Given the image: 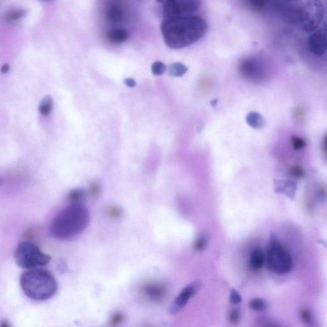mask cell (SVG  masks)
Returning a JSON list of instances; mask_svg holds the SVG:
<instances>
[{
    "mask_svg": "<svg viewBox=\"0 0 327 327\" xmlns=\"http://www.w3.org/2000/svg\"><path fill=\"white\" fill-rule=\"evenodd\" d=\"M25 15L26 11L23 9H11L7 12L5 19L9 23H15L22 20Z\"/></svg>",
    "mask_w": 327,
    "mask_h": 327,
    "instance_id": "ac0fdd59",
    "label": "cell"
},
{
    "mask_svg": "<svg viewBox=\"0 0 327 327\" xmlns=\"http://www.w3.org/2000/svg\"><path fill=\"white\" fill-rule=\"evenodd\" d=\"M248 6L255 11H262L266 8L270 0H245Z\"/></svg>",
    "mask_w": 327,
    "mask_h": 327,
    "instance_id": "44dd1931",
    "label": "cell"
},
{
    "mask_svg": "<svg viewBox=\"0 0 327 327\" xmlns=\"http://www.w3.org/2000/svg\"><path fill=\"white\" fill-rule=\"evenodd\" d=\"M230 301L232 304H238V303H241L242 301V298L241 295L238 293V291L235 289H231L230 295Z\"/></svg>",
    "mask_w": 327,
    "mask_h": 327,
    "instance_id": "83f0119b",
    "label": "cell"
},
{
    "mask_svg": "<svg viewBox=\"0 0 327 327\" xmlns=\"http://www.w3.org/2000/svg\"><path fill=\"white\" fill-rule=\"evenodd\" d=\"M123 318V316L121 313H116V314H114L113 316H112L111 320V323L113 324L120 323V322L122 321Z\"/></svg>",
    "mask_w": 327,
    "mask_h": 327,
    "instance_id": "1f68e13d",
    "label": "cell"
},
{
    "mask_svg": "<svg viewBox=\"0 0 327 327\" xmlns=\"http://www.w3.org/2000/svg\"><path fill=\"white\" fill-rule=\"evenodd\" d=\"M9 69H10V67H9V65L8 64H4V65H2V67H1V69H0V71H1L2 73L6 74L8 73V72H9Z\"/></svg>",
    "mask_w": 327,
    "mask_h": 327,
    "instance_id": "836d02e7",
    "label": "cell"
},
{
    "mask_svg": "<svg viewBox=\"0 0 327 327\" xmlns=\"http://www.w3.org/2000/svg\"><path fill=\"white\" fill-rule=\"evenodd\" d=\"M275 192L286 195L290 199L295 198L296 185L295 182L285 180H276L274 182Z\"/></svg>",
    "mask_w": 327,
    "mask_h": 327,
    "instance_id": "8fae6325",
    "label": "cell"
},
{
    "mask_svg": "<svg viewBox=\"0 0 327 327\" xmlns=\"http://www.w3.org/2000/svg\"><path fill=\"white\" fill-rule=\"evenodd\" d=\"M53 106V100L51 96H46L42 100L41 104L39 106L40 113L43 116H48L50 115L52 111Z\"/></svg>",
    "mask_w": 327,
    "mask_h": 327,
    "instance_id": "d6986e66",
    "label": "cell"
},
{
    "mask_svg": "<svg viewBox=\"0 0 327 327\" xmlns=\"http://www.w3.org/2000/svg\"><path fill=\"white\" fill-rule=\"evenodd\" d=\"M238 69L240 75L247 80H260L265 78L267 64L260 56H249L240 61Z\"/></svg>",
    "mask_w": 327,
    "mask_h": 327,
    "instance_id": "52a82bcc",
    "label": "cell"
},
{
    "mask_svg": "<svg viewBox=\"0 0 327 327\" xmlns=\"http://www.w3.org/2000/svg\"><path fill=\"white\" fill-rule=\"evenodd\" d=\"M246 122L250 127L254 129H260L265 125V119L261 114L257 112H251L246 116Z\"/></svg>",
    "mask_w": 327,
    "mask_h": 327,
    "instance_id": "2e32d148",
    "label": "cell"
},
{
    "mask_svg": "<svg viewBox=\"0 0 327 327\" xmlns=\"http://www.w3.org/2000/svg\"><path fill=\"white\" fill-rule=\"evenodd\" d=\"M100 191V186L97 182H93L90 186V193L93 196H96L99 195Z\"/></svg>",
    "mask_w": 327,
    "mask_h": 327,
    "instance_id": "4dcf8cb0",
    "label": "cell"
},
{
    "mask_svg": "<svg viewBox=\"0 0 327 327\" xmlns=\"http://www.w3.org/2000/svg\"><path fill=\"white\" fill-rule=\"evenodd\" d=\"M240 318V313L237 309L231 310L228 315V320L231 324L237 323Z\"/></svg>",
    "mask_w": 327,
    "mask_h": 327,
    "instance_id": "f1b7e54d",
    "label": "cell"
},
{
    "mask_svg": "<svg viewBox=\"0 0 327 327\" xmlns=\"http://www.w3.org/2000/svg\"><path fill=\"white\" fill-rule=\"evenodd\" d=\"M202 283L200 281H195L191 282L181 291L179 295L177 296L174 302L170 306V314H175L185 307L188 301L193 297L200 290Z\"/></svg>",
    "mask_w": 327,
    "mask_h": 327,
    "instance_id": "30bf717a",
    "label": "cell"
},
{
    "mask_svg": "<svg viewBox=\"0 0 327 327\" xmlns=\"http://www.w3.org/2000/svg\"><path fill=\"white\" fill-rule=\"evenodd\" d=\"M308 48L310 53L316 57H322L325 54L327 48L326 27L324 23L308 39Z\"/></svg>",
    "mask_w": 327,
    "mask_h": 327,
    "instance_id": "9c48e42d",
    "label": "cell"
},
{
    "mask_svg": "<svg viewBox=\"0 0 327 327\" xmlns=\"http://www.w3.org/2000/svg\"><path fill=\"white\" fill-rule=\"evenodd\" d=\"M207 29L203 18L193 15L166 18L160 25L166 45L174 50L196 43L205 36Z\"/></svg>",
    "mask_w": 327,
    "mask_h": 327,
    "instance_id": "6da1fadb",
    "label": "cell"
},
{
    "mask_svg": "<svg viewBox=\"0 0 327 327\" xmlns=\"http://www.w3.org/2000/svg\"><path fill=\"white\" fill-rule=\"evenodd\" d=\"M51 256L43 253L34 243L25 241L21 242L16 247L15 260L19 267L32 269L48 265Z\"/></svg>",
    "mask_w": 327,
    "mask_h": 327,
    "instance_id": "277c9868",
    "label": "cell"
},
{
    "mask_svg": "<svg viewBox=\"0 0 327 327\" xmlns=\"http://www.w3.org/2000/svg\"><path fill=\"white\" fill-rule=\"evenodd\" d=\"M265 254L260 248H256L253 250L251 254V265L254 269H260L263 267L265 263Z\"/></svg>",
    "mask_w": 327,
    "mask_h": 327,
    "instance_id": "9a60e30c",
    "label": "cell"
},
{
    "mask_svg": "<svg viewBox=\"0 0 327 327\" xmlns=\"http://www.w3.org/2000/svg\"><path fill=\"white\" fill-rule=\"evenodd\" d=\"M188 68L182 63H174L168 67V73L173 77H182L187 73Z\"/></svg>",
    "mask_w": 327,
    "mask_h": 327,
    "instance_id": "e0dca14e",
    "label": "cell"
},
{
    "mask_svg": "<svg viewBox=\"0 0 327 327\" xmlns=\"http://www.w3.org/2000/svg\"><path fill=\"white\" fill-rule=\"evenodd\" d=\"M10 326V324L9 323V322L7 320H4V321H2L1 323H0V326L2 327H9Z\"/></svg>",
    "mask_w": 327,
    "mask_h": 327,
    "instance_id": "e575fe53",
    "label": "cell"
},
{
    "mask_svg": "<svg viewBox=\"0 0 327 327\" xmlns=\"http://www.w3.org/2000/svg\"><path fill=\"white\" fill-rule=\"evenodd\" d=\"M155 1L158 2V3L165 4L168 3V2L171 1V0H155Z\"/></svg>",
    "mask_w": 327,
    "mask_h": 327,
    "instance_id": "8d00e7d4",
    "label": "cell"
},
{
    "mask_svg": "<svg viewBox=\"0 0 327 327\" xmlns=\"http://www.w3.org/2000/svg\"><path fill=\"white\" fill-rule=\"evenodd\" d=\"M128 30L123 29H116L110 30L107 33V39L112 43L121 44L125 43L129 38Z\"/></svg>",
    "mask_w": 327,
    "mask_h": 327,
    "instance_id": "5bb4252c",
    "label": "cell"
},
{
    "mask_svg": "<svg viewBox=\"0 0 327 327\" xmlns=\"http://www.w3.org/2000/svg\"><path fill=\"white\" fill-rule=\"evenodd\" d=\"M144 291L148 297L153 301L162 300L167 293L165 287L158 284L148 285L144 288Z\"/></svg>",
    "mask_w": 327,
    "mask_h": 327,
    "instance_id": "7c38bea8",
    "label": "cell"
},
{
    "mask_svg": "<svg viewBox=\"0 0 327 327\" xmlns=\"http://www.w3.org/2000/svg\"><path fill=\"white\" fill-rule=\"evenodd\" d=\"M267 261L268 267L275 274H288L293 268V260L290 254L277 241L274 235L271 237L268 247Z\"/></svg>",
    "mask_w": 327,
    "mask_h": 327,
    "instance_id": "5b68a950",
    "label": "cell"
},
{
    "mask_svg": "<svg viewBox=\"0 0 327 327\" xmlns=\"http://www.w3.org/2000/svg\"><path fill=\"white\" fill-rule=\"evenodd\" d=\"M107 213L113 217H120L122 215L121 210L117 209L116 207H110L107 210Z\"/></svg>",
    "mask_w": 327,
    "mask_h": 327,
    "instance_id": "f546056e",
    "label": "cell"
},
{
    "mask_svg": "<svg viewBox=\"0 0 327 327\" xmlns=\"http://www.w3.org/2000/svg\"><path fill=\"white\" fill-rule=\"evenodd\" d=\"M90 221L87 208L81 203H73L56 216L51 225V233L58 240H69L80 235Z\"/></svg>",
    "mask_w": 327,
    "mask_h": 327,
    "instance_id": "7a4b0ae2",
    "label": "cell"
},
{
    "mask_svg": "<svg viewBox=\"0 0 327 327\" xmlns=\"http://www.w3.org/2000/svg\"><path fill=\"white\" fill-rule=\"evenodd\" d=\"M285 1L288 2H294L298 1V0H285Z\"/></svg>",
    "mask_w": 327,
    "mask_h": 327,
    "instance_id": "74e56055",
    "label": "cell"
},
{
    "mask_svg": "<svg viewBox=\"0 0 327 327\" xmlns=\"http://www.w3.org/2000/svg\"><path fill=\"white\" fill-rule=\"evenodd\" d=\"M106 17L111 23H118L121 22L123 18V12L120 5H109L106 10Z\"/></svg>",
    "mask_w": 327,
    "mask_h": 327,
    "instance_id": "4fadbf2b",
    "label": "cell"
},
{
    "mask_svg": "<svg viewBox=\"0 0 327 327\" xmlns=\"http://www.w3.org/2000/svg\"><path fill=\"white\" fill-rule=\"evenodd\" d=\"M124 83L126 86H127L130 88H134V86L136 85V83H135L134 79L132 78L125 79Z\"/></svg>",
    "mask_w": 327,
    "mask_h": 327,
    "instance_id": "d6a6232c",
    "label": "cell"
},
{
    "mask_svg": "<svg viewBox=\"0 0 327 327\" xmlns=\"http://www.w3.org/2000/svg\"><path fill=\"white\" fill-rule=\"evenodd\" d=\"M167 71V66L164 63L161 62H154L151 65V72L155 76H160Z\"/></svg>",
    "mask_w": 327,
    "mask_h": 327,
    "instance_id": "cb8c5ba5",
    "label": "cell"
},
{
    "mask_svg": "<svg viewBox=\"0 0 327 327\" xmlns=\"http://www.w3.org/2000/svg\"><path fill=\"white\" fill-rule=\"evenodd\" d=\"M268 302L263 298H255L252 299L249 303L250 309L255 311L262 312L268 308Z\"/></svg>",
    "mask_w": 327,
    "mask_h": 327,
    "instance_id": "ffe728a7",
    "label": "cell"
},
{
    "mask_svg": "<svg viewBox=\"0 0 327 327\" xmlns=\"http://www.w3.org/2000/svg\"><path fill=\"white\" fill-rule=\"evenodd\" d=\"M21 287L26 295L35 300H46L57 293V282L48 271L32 268L23 273Z\"/></svg>",
    "mask_w": 327,
    "mask_h": 327,
    "instance_id": "3957f363",
    "label": "cell"
},
{
    "mask_svg": "<svg viewBox=\"0 0 327 327\" xmlns=\"http://www.w3.org/2000/svg\"><path fill=\"white\" fill-rule=\"evenodd\" d=\"M291 144L296 151L300 150L306 146L305 140L296 136L292 137Z\"/></svg>",
    "mask_w": 327,
    "mask_h": 327,
    "instance_id": "484cf974",
    "label": "cell"
},
{
    "mask_svg": "<svg viewBox=\"0 0 327 327\" xmlns=\"http://www.w3.org/2000/svg\"><path fill=\"white\" fill-rule=\"evenodd\" d=\"M300 315L303 323L306 324H311L313 322V316L311 312L306 308H302L300 310Z\"/></svg>",
    "mask_w": 327,
    "mask_h": 327,
    "instance_id": "d4e9b609",
    "label": "cell"
},
{
    "mask_svg": "<svg viewBox=\"0 0 327 327\" xmlns=\"http://www.w3.org/2000/svg\"><path fill=\"white\" fill-rule=\"evenodd\" d=\"M207 246V240L204 237L198 238L194 243L193 248L196 251H202Z\"/></svg>",
    "mask_w": 327,
    "mask_h": 327,
    "instance_id": "4316f807",
    "label": "cell"
},
{
    "mask_svg": "<svg viewBox=\"0 0 327 327\" xmlns=\"http://www.w3.org/2000/svg\"><path fill=\"white\" fill-rule=\"evenodd\" d=\"M324 8L321 0H308L299 11L298 25L303 31L312 33L318 29L323 22Z\"/></svg>",
    "mask_w": 327,
    "mask_h": 327,
    "instance_id": "8992f818",
    "label": "cell"
},
{
    "mask_svg": "<svg viewBox=\"0 0 327 327\" xmlns=\"http://www.w3.org/2000/svg\"><path fill=\"white\" fill-rule=\"evenodd\" d=\"M217 102H218V100L217 99L212 100V101L210 102V104H211V106L212 107L216 106V105L217 104Z\"/></svg>",
    "mask_w": 327,
    "mask_h": 327,
    "instance_id": "d590c367",
    "label": "cell"
},
{
    "mask_svg": "<svg viewBox=\"0 0 327 327\" xmlns=\"http://www.w3.org/2000/svg\"><path fill=\"white\" fill-rule=\"evenodd\" d=\"M85 196V192L83 189H74L68 195V198L73 203H77L80 202Z\"/></svg>",
    "mask_w": 327,
    "mask_h": 327,
    "instance_id": "7402d4cb",
    "label": "cell"
},
{
    "mask_svg": "<svg viewBox=\"0 0 327 327\" xmlns=\"http://www.w3.org/2000/svg\"><path fill=\"white\" fill-rule=\"evenodd\" d=\"M289 174H290L291 176L294 179H301L304 177L305 170L300 166L295 165L290 168Z\"/></svg>",
    "mask_w": 327,
    "mask_h": 327,
    "instance_id": "603a6c76",
    "label": "cell"
},
{
    "mask_svg": "<svg viewBox=\"0 0 327 327\" xmlns=\"http://www.w3.org/2000/svg\"><path fill=\"white\" fill-rule=\"evenodd\" d=\"M202 6V0H171L164 4L166 18L193 15Z\"/></svg>",
    "mask_w": 327,
    "mask_h": 327,
    "instance_id": "ba28073f",
    "label": "cell"
}]
</instances>
